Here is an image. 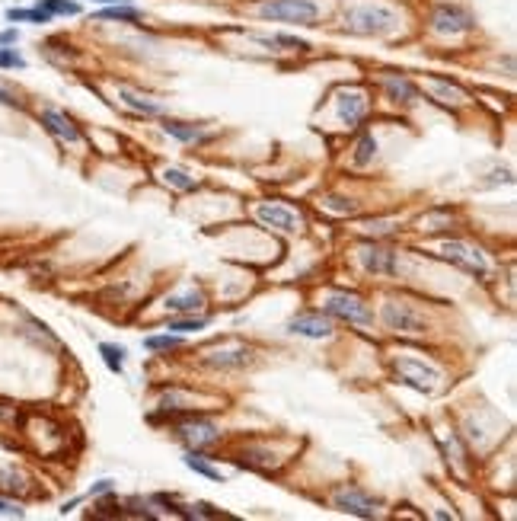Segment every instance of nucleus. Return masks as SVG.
I'll return each instance as SVG.
<instances>
[{"label":"nucleus","mask_w":517,"mask_h":521,"mask_svg":"<svg viewBox=\"0 0 517 521\" xmlns=\"http://www.w3.org/2000/svg\"><path fill=\"white\" fill-rule=\"evenodd\" d=\"M396 374H399V380L402 384H408V387H415V390H431L434 384L440 380V374L434 371V368H428V365H421V361H412V358H399L396 361Z\"/></svg>","instance_id":"obj_8"},{"label":"nucleus","mask_w":517,"mask_h":521,"mask_svg":"<svg viewBox=\"0 0 517 521\" xmlns=\"http://www.w3.org/2000/svg\"><path fill=\"white\" fill-rule=\"evenodd\" d=\"M329 212H335V214H351L355 212V202H348V199H338V195H329V199L323 202Z\"/></svg>","instance_id":"obj_30"},{"label":"nucleus","mask_w":517,"mask_h":521,"mask_svg":"<svg viewBox=\"0 0 517 521\" xmlns=\"http://www.w3.org/2000/svg\"><path fill=\"white\" fill-rule=\"evenodd\" d=\"M287 333L294 336H306V339H326L332 333V323L323 314H297L287 323Z\"/></svg>","instance_id":"obj_10"},{"label":"nucleus","mask_w":517,"mask_h":521,"mask_svg":"<svg viewBox=\"0 0 517 521\" xmlns=\"http://www.w3.org/2000/svg\"><path fill=\"white\" fill-rule=\"evenodd\" d=\"M0 103H4V106H19L16 97H13L10 90H4V87H0Z\"/></svg>","instance_id":"obj_35"},{"label":"nucleus","mask_w":517,"mask_h":521,"mask_svg":"<svg viewBox=\"0 0 517 521\" xmlns=\"http://www.w3.org/2000/svg\"><path fill=\"white\" fill-rule=\"evenodd\" d=\"M431 26H434V33L460 35V33H469V29L476 26V20H472L463 7H457V4H440L431 13Z\"/></svg>","instance_id":"obj_5"},{"label":"nucleus","mask_w":517,"mask_h":521,"mask_svg":"<svg viewBox=\"0 0 517 521\" xmlns=\"http://www.w3.org/2000/svg\"><path fill=\"white\" fill-rule=\"evenodd\" d=\"M118 99L128 106V109H134V112H144V116H160V106L157 103H150V99H144V97H138V93L125 90V87L118 90Z\"/></svg>","instance_id":"obj_19"},{"label":"nucleus","mask_w":517,"mask_h":521,"mask_svg":"<svg viewBox=\"0 0 517 521\" xmlns=\"http://www.w3.org/2000/svg\"><path fill=\"white\" fill-rule=\"evenodd\" d=\"M393 23H396V13L393 10H383V7H355L345 13V29L361 33V35L387 33Z\"/></svg>","instance_id":"obj_2"},{"label":"nucleus","mask_w":517,"mask_h":521,"mask_svg":"<svg viewBox=\"0 0 517 521\" xmlns=\"http://www.w3.org/2000/svg\"><path fill=\"white\" fill-rule=\"evenodd\" d=\"M38 10H45L48 16H55V13L77 16V13H80V4H74V0H42V4H38Z\"/></svg>","instance_id":"obj_21"},{"label":"nucleus","mask_w":517,"mask_h":521,"mask_svg":"<svg viewBox=\"0 0 517 521\" xmlns=\"http://www.w3.org/2000/svg\"><path fill=\"white\" fill-rule=\"evenodd\" d=\"M361 263L367 272L374 275H389L396 269V253L387 250V246H377V243H367L361 246Z\"/></svg>","instance_id":"obj_11"},{"label":"nucleus","mask_w":517,"mask_h":521,"mask_svg":"<svg viewBox=\"0 0 517 521\" xmlns=\"http://www.w3.org/2000/svg\"><path fill=\"white\" fill-rule=\"evenodd\" d=\"M377 154V141L374 135H364L361 141H357V154H355V163L357 167H364V163H370V157Z\"/></svg>","instance_id":"obj_29"},{"label":"nucleus","mask_w":517,"mask_h":521,"mask_svg":"<svg viewBox=\"0 0 517 521\" xmlns=\"http://www.w3.org/2000/svg\"><path fill=\"white\" fill-rule=\"evenodd\" d=\"M326 314L351 323V327H374V314L357 295H329L326 297Z\"/></svg>","instance_id":"obj_3"},{"label":"nucleus","mask_w":517,"mask_h":521,"mask_svg":"<svg viewBox=\"0 0 517 521\" xmlns=\"http://www.w3.org/2000/svg\"><path fill=\"white\" fill-rule=\"evenodd\" d=\"M163 180L169 182V186L182 189V192H189V189H195V180H191L189 173H182V170H176V167H166V170H163Z\"/></svg>","instance_id":"obj_28"},{"label":"nucleus","mask_w":517,"mask_h":521,"mask_svg":"<svg viewBox=\"0 0 517 521\" xmlns=\"http://www.w3.org/2000/svg\"><path fill=\"white\" fill-rule=\"evenodd\" d=\"M259 16L262 20H274V23H297V26H313L319 16L316 4L310 0H265L259 4Z\"/></svg>","instance_id":"obj_1"},{"label":"nucleus","mask_w":517,"mask_h":521,"mask_svg":"<svg viewBox=\"0 0 517 521\" xmlns=\"http://www.w3.org/2000/svg\"><path fill=\"white\" fill-rule=\"evenodd\" d=\"M440 256H444L447 263H453V265H460V269H466L469 275H476V278H485V275H489V265H485L482 253L472 250V246H466V243H460V240H450V243H444Z\"/></svg>","instance_id":"obj_6"},{"label":"nucleus","mask_w":517,"mask_h":521,"mask_svg":"<svg viewBox=\"0 0 517 521\" xmlns=\"http://www.w3.org/2000/svg\"><path fill=\"white\" fill-rule=\"evenodd\" d=\"M383 323H387L389 329H396V333H425V327H428L425 317L402 301L383 304Z\"/></svg>","instance_id":"obj_4"},{"label":"nucleus","mask_w":517,"mask_h":521,"mask_svg":"<svg viewBox=\"0 0 517 521\" xmlns=\"http://www.w3.org/2000/svg\"><path fill=\"white\" fill-rule=\"evenodd\" d=\"M208 327V317H172L169 320V329H176V333H198V329Z\"/></svg>","instance_id":"obj_22"},{"label":"nucleus","mask_w":517,"mask_h":521,"mask_svg":"<svg viewBox=\"0 0 517 521\" xmlns=\"http://www.w3.org/2000/svg\"><path fill=\"white\" fill-rule=\"evenodd\" d=\"M204 297L198 295V291H185V295H172L166 297L163 307L169 310V314H195V310H201Z\"/></svg>","instance_id":"obj_15"},{"label":"nucleus","mask_w":517,"mask_h":521,"mask_svg":"<svg viewBox=\"0 0 517 521\" xmlns=\"http://www.w3.org/2000/svg\"><path fill=\"white\" fill-rule=\"evenodd\" d=\"M383 87H387L389 99H396V103H415V97H418L415 84H408L406 77H387L383 80Z\"/></svg>","instance_id":"obj_17"},{"label":"nucleus","mask_w":517,"mask_h":521,"mask_svg":"<svg viewBox=\"0 0 517 521\" xmlns=\"http://www.w3.org/2000/svg\"><path fill=\"white\" fill-rule=\"evenodd\" d=\"M0 67H26V61L19 58L16 52H6V48H0Z\"/></svg>","instance_id":"obj_31"},{"label":"nucleus","mask_w":517,"mask_h":521,"mask_svg":"<svg viewBox=\"0 0 517 521\" xmlns=\"http://www.w3.org/2000/svg\"><path fill=\"white\" fill-rule=\"evenodd\" d=\"M179 346H182V336H176V333L147 336L144 339V349H150V352H166V349H179Z\"/></svg>","instance_id":"obj_23"},{"label":"nucleus","mask_w":517,"mask_h":521,"mask_svg":"<svg viewBox=\"0 0 517 521\" xmlns=\"http://www.w3.org/2000/svg\"><path fill=\"white\" fill-rule=\"evenodd\" d=\"M96 4H128V0H96Z\"/></svg>","instance_id":"obj_36"},{"label":"nucleus","mask_w":517,"mask_h":521,"mask_svg":"<svg viewBox=\"0 0 517 521\" xmlns=\"http://www.w3.org/2000/svg\"><path fill=\"white\" fill-rule=\"evenodd\" d=\"M249 349H233V352H221V349H217V352H211L208 358V365H214V368H243V365H249Z\"/></svg>","instance_id":"obj_16"},{"label":"nucleus","mask_w":517,"mask_h":521,"mask_svg":"<svg viewBox=\"0 0 517 521\" xmlns=\"http://www.w3.org/2000/svg\"><path fill=\"white\" fill-rule=\"evenodd\" d=\"M176 435L182 438V442L189 444V448L201 451V448H208V444H214L217 438H221V432H217L211 422H201V419H191V422L176 425Z\"/></svg>","instance_id":"obj_9"},{"label":"nucleus","mask_w":517,"mask_h":521,"mask_svg":"<svg viewBox=\"0 0 517 521\" xmlns=\"http://www.w3.org/2000/svg\"><path fill=\"white\" fill-rule=\"evenodd\" d=\"M163 131L169 138H176V141H182V144H189V141H201V138H208L204 135L198 125H191V122H179V119H166L163 122Z\"/></svg>","instance_id":"obj_14"},{"label":"nucleus","mask_w":517,"mask_h":521,"mask_svg":"<svg viewBox=\"0 0 517 521\" xmlns=\"http://www.w3.org/2000/svg\"><path fill=\"white\" fill-rule=\"evenodd\" d=\"M0 515H13V518H23V508L13 505V502H6V499H0Z\"/></svg>","instance_id":"obj_32"},{"label":"nucleus","mask_w":517,"mask_h":521,"mask_svg":"<svg viewBox=\"0 0 517 521\" xmlns=\"http://www.w3.org/2000/svg\"><path fill=\"white\" fill-rule=\"evenodd\" d=\"M431 90L440 93L447 103H463V99H466V93L460 90L457 84H450V80H431Z\"/></svg>","instance_id":"obj_26"},{"label":"nucleus","mask_w":517,"mask_h":521,"mask_svg":"<svg viewBox=\"0 0 517 521\" xmlns=\"http://www.w3.org/2000/svg\"><path fill=\"white\" fill-rule=\"evenodd\" d=\"M338 116H342V122H348V125L361 122V116H364V99L357 97V93H345L342 103H338Z\"/></svg>","instance_id":"obj_18"},{"label":"nucleus","mask_w":517,"mask_h":521,"mask_svg":"<svg viewBox=\"0 0 517 521\" xmlns=\"http://www.w3.org/2000/svg\"><path fill=\"white\" fill-rule=\"evenodd\" d=\"M16 39H19L16 29H4V33H0V45H13Z\"/></svg>","instance_id":"obj_34"},{"label":"nucleus","mask_w":517,"mask_h":521,"mask_svg":"<svg viewBox=\"0 0 517 521\" xmlns=\"http://www.w3.org/2000/svg\"><path fill=\"white\" fill-rule=\"evenodd\" d=\"M42 122H45V128L51 131L55 138H61V141H80V131H77V125L70 122L64 112H57V109H45L42 112Z\"/></svg>","instance_id":"obj_13"},{"label":"nucleus","mask_w":517,"mask_h":521,"mask_svg":"<svg viewBox=\"0 0 517 521\" xmlns=\"http://www.w3.org/2000/svg\"><path fill=\"white\" fill-rule=\"evenodd\" d=\"M255 218H259L262 224H272V227H278V231H284V234H294L300 227L297 214H291L287 208H281V205H265V202L255 208Z\"/></svg>","instance_id":"obj_12"},{"label":"nucleus","mask_w":517,"mask_h":521,"mask_svg":"<svg viewBox=\"0 0 517 521\" xmlns=\"http://www.w3.org/2000/svg\"><path fill=\"white\" fill-rule=\"evenodd\" d=\"M185 467L195 470V473H201V476H208V480H221V470H214L208 461H201V457H198V451L185 454Z\"/></svg>","instance_id":"obj_27"},{"label":"nucleus","mask_w":517,"mask_h":521,"mask_svg":"<svg viewBox=\"0 0 517 521\" xmlns=\"http://www.w3.org/2000/svg\"><path fill=\"white\" fill-rule=\"evenodd\" d=\"M99 355H102V361H106L109 371H115V374L125 371V349H121V346H109V342H102Z\"/></svg>","instance_id":"obj_20"},{"label":"nucleus","mask_w":517,"mask_h":521,"mask_svg":"<svg viewBox=\"0 0 517 521\" xmlns=\"http://www.w3.org/2000/svg\"><path fill=\"white\" fill-rule=\"evenodd\" d=\"M102 493H112V480H99L93 489H89V495H102Z\"/></svg>","instance_id":"obj_33"},{"label":"nucleus","mask_w":517,"mask_h":521,"mask_svg":"<svg viewBox=\"0 0 517 521\" xmlns=\"http://www.w3.org/2000/svg\"><path fill=\"white\" fill-rule=\"evenodd\" d=\"M138 10L134 7H121V4H112L109 10H102L99 20H118V23H138Z\"/></svg>","instance_id":"obj_25"},{"label":"nucleus","mask_w":517,"mask_h":521,"mask_svg":"<svg viewBox=\"0 0 517 521\" xmlns=\"http://www.w3.org/2000/svg\"><path fill=\"white\" fill-rule=\"evenodd\" d=\"M332 505H335L338 512H345V515H355V518H374L377 508H380V502L370 499V495L361 493V489L348 486V489H338V493L332 495Z\"/></svg>","instance_id":"obj_7"},{"label":"nucleus","mask_w":517,"mask_h":521,"mask_svg":"<svg viewBox=\"0 0 517 521\" xmlns=\"http://www.w3.org/2000/svg\"><path fill=\"white\" fill-rule=\"evenodd\" d=\"M6 20H13V23H51V16L45 13V10H6Z\"/></svg>","instance_id":"obj_24"}]
</instances>
